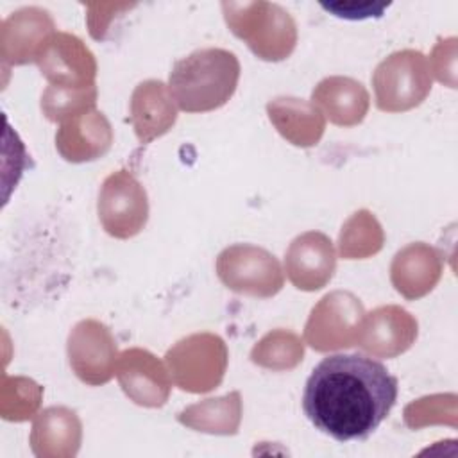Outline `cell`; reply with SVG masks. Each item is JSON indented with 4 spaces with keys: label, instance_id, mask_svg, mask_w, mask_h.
<instances>
[{
    "label": "cell",
    "instance_id": "6da1fadb",
    "mask_svg": "<svg viewBox=\"0 0 458 458\" xmlns=\"http://www.w3.org/2000/svg\"><path fill=\"white\" fill-rule=\"evenodd\" d=\"M397 401V377L374 358L333 354L310 374L302 410L310 422L338 442L365 440Z\"/></svg>",
    "mask_w": 458,
    "mask_h": 458
},
{
    "label": "cell",
    "instance_id": "7a4b0ae2",
    "mask_svg": "<svg viewBox=\"0 0 458 458\" xmlns=\"http://www.w3.org/2000/svg\"><path fill=\"white\" fill-rule=\"evenodd\" d=\"M238 81V57L225 48L209 47L175 61L168 75V91L181 111L208 113L229 102Z\"/></svg>",
    "mask_w": 458,
    "mask_h": 458
},
{
    "label": "cell",
    "instance_id": "3957f363",
    "mask_svg": "<svg viewBox=\"0 0 458 458\" xmlns=\"http://www.w3.org/2000/svg\"><path fill=\"white\" fill-rule=\"evenodd\" d=\"M231 32L263 61H283L297 45V25L288 11L270 2H222Z\"/></svg>",
    "mask_w": 458,
    "mask_h": 458
},
{
    "label": "cell",
    "instance_id": "277c9868",
    "mask_svg": "<svg viewBox=\"0 0 458 458\" xmlns=\"http://www.w3.org/2000/svg\"><path fill=\"white\" fill-rule=\"evenodd\" d=\"M377 109L403 113L420 106L431 91V68L419 50H399L385 57L372 73Z\"/></svg>",
    "mask_w": 458,
    "mask_h": 458
},
{
    "label": "cell",
    "instance_id": "5b68a950",
    "mask_svg": "<svg viewBox=\"0 0 458 458\" xmlns=\"http://www.w3.org/2000/svg\"><path fill=\"white\" fill-rule=\"evenodd\" d=\"M165 361L181 390L204 394L222 383L227 369V347L218 335L197 333L170 347Z\"/></svg>",
    "mask_w": 458,
    "mask_h": 458
},
{
    "label": "cell",
    "instance_id": "8992f818",
    "mask_svg": "<svg viewBox=\"0 0 458 458\" xmlns=\"http://www.w3.org/2000/svg\"><path fill=\"white\" fill-rule=\"evenodd\" d=\"M216 276L225 288L259 299L274 297L284 284L276 256L250 243L225 247L216 258Z\"/></svg>",
    "mask_w": 458,
    "mask_h": 458
},
{
    "label": "cell",
    "instance_id": "52a82bcc",
    "mask_svg": "<svg viewBox=\"0 0 458 458\" xmlns=\"http://www.w3.org/2000/svg\"><path fill=\"white\" fill-rule=\"evenodd\" d=\"M97 211L109 236L118 240L132 238L148 220L147 191L129 170L113 172L100 186Z\"/></svg>",
    "mask_w": 458,
    "mask_h": 458
},
{
    "label": "cell",
    "instance_id": "ba28073f",
    "mask_svg": "<svg viewBox=\"0 0 458 458\" xmlns=\"http://www.w3.org/2000/svg\"><path fill=\"white\" fill-rule=\"evenodd\" d=\"M365 311L351 292H331L311 310L304 338L318 352L356 345Z\"/></svg>",
    "mask_w": 458,
    "mask_h": 458
},
{
    "label": "cell",
    "instance_id": "9c48e42d",
    "mask_svg": "<svg viewBox=\"0 0 458 458\" xmlns=\"http://www.w3.org/2000/svg\"><path fill=\"white\" fill-rule=\"evenodd\" d=\"M68 361L73 374L86 385L107 383L116 370V340L109 327L95 318H84L68 335Z\"/></svg>",
    "mask_w": 458,
    "mask_h": 458
},
{
    "label": "cell",
    "instance_id": "30bf717a",
    "mask_svg": "<svg viewBox=\"0 0 458 458\" xmlns=\"http://www.w3.org/2000/svg\"><path fill=\"white\" fill-rule=\"evenodd\" d=\"M36 63L50 86L89 88L95 84V57L82 39L73 34L54 32L41 48Z\"/></svg>",
    "mask_w": 458,
    "mask_h": 458
},
{
    "label": "cell",
    "instance_id": "8fae6325",
    "mask_svg": "<svg viewBox=\"0 0 458 458\" xmlns=\"http://www.w3.org/2000/svg\"><path fill=\"white\" fill-rule=\"evenodd\" d=\"M417 340V320L401 306H379L363 317L356 345L376 358H395Z\"/></svg>",
    "mask_w": 458,
    "mask_h": 458
},
{
    "label": "cell",
    "instance_id": "7c38bea8",
    "mask_svg": "<svg viewBox=\"0 0 458 458\" xmlns=\"http://www.w3.org/2000/svg\"><path fill=\"white\" fill-rule=\"evenodd\" d=\"M125 395L147 408H159L166 403L172 379L165 365L145 349H127L118 356L114 370Z\"/></svg>",
    "mask_w": 458,
    "mask_h": 458
},
{
    "label": "cell",
    "instance_id": "4fadbf2b",
    "mask_svg": "<svg viewBox=\"0 0 458 458\" xmlns=\"http://www.w3.org/2000/svg\"><path fill=\"white\" fill-rule=\"evenodd\" d=\"M335 267L333 242L318 231L299 234L284 252V272L297 290H320L331 281Z\"/></svg>",
    "mask_w": 458,
    "mask_h": 458
},
{
    "label": "cell",
    "instance_id": "5bb4252c",
    "mask_svg": "<svg viewBox=\"0 0 458 458\" xmlns=\"http://www.w3.org/2000/svg\"><path fill=\"white\" fill-rule=\"evenodd\" d=\"M55 25L48 11L41 7H23L2 23L0 52L4 64L36 63Z\"/></svg>",
    "mask_w": 458,
    "mask_h": 458
},
{
    "label": "cell",
    "instance_id": "9a60e30c",
    "mask_svg": "<svg viewBox=\"0 0 458 458\" xmlns=\"http://www.w3.org/2000/svg\"><path fill=\"white\" fill-rule=\"evenodd\" d=\"M113 145V129L102 111L91 109L59 123L55 148L70 163L102 157Z\"/></svg>",
    "mask_w": 458,
    "mask_h": 458
},
{
    "label": "cell",
    "instance_id": "2e32d148",
    "mask_svg": "<svg viewBox=\"0 0 458 458\" xmlns=\"http://www.w3.org/2000/svg\"><path fill=\"white\" fill-rule=\"evenodd\" d=\"M442 276V256L424 242L401 249L390 265V281L404 299H420L429 293Z\"/></svg>",
    "mask_w": 458,
    "mask_h": 458
},
{
    "label": "cell",
    "instance_id": "e0dca14e",
    "mask_svg": "<svg viewBox=\"0 0 458 458\" xmlns=\"http://www.w3.org/2000/svg\"><path fill=\"white\" fill-rule=\"evenodd\" d=\"M177 120V107L165 82L148 79L140 82L131 97V123L140 145L166 134Z\"/></svg>",
    "mask_w": 458,
    "mask_h": 458
},
{
    "label": "cell",
    "instance_id": "ac0fdd59",
    "mask_svg": "<svg viewBox=\"0 0 458 458\" xmlns=\"http://www.w3.org/2000/svg\"><path fill=\"white\" fill-rule=\"evenodd\" d=\"M311 104H315L331 123L352 127L363 122L370 106V97L360 81L333 75L315 86Z\"/></svg>",
    "mask_w": 458,
    "mask_h": 458
},
{
    "label": "cell",
    "instance_id": "d6986e66",
    "mask_svg": "<svg viewBox=\"0 0 458 458\" xmlns=\"http://www.w3.org/2000/svg\"><path fill=\"white\" fill-rule=\"evenodd\" d=\"M267 113L279 134L297 147L315 145L326 129V118L320 109L302 98H274L267 104Z\"/></svg>",
    "mask_w": 458,
    "mask_h": 458
},
{
    "label": "cell",
    "instance_id": "ffe728a7",
    "mask_svg": "<svg viewBox=\"0 0 458 458\" xmlns=\"http://www.w3.org/2000/svg\"><path fill=\"white\" fill-rule=\"evenodd\" d=\"M30 444L38 456H75L81 444V420L64 406H50L36 417Z\"/></svg>",
    "mask_w": 458,
    "mask_h": 458
},
{
    "label": "cell",
    "instance_id": "44dd1931",
    "mask_svg": "<svg viewBox=\"0 0 458 458\" xmlns=\"http://www.w3.org/2000/svg\"><path fill=\"white\" fill-rule=\"evenodd\" d=\"M240 417H242L240 392H231L216 399H206L202 403L184 408L177 415L181 424L193 428L197 431L216 433V435H234L240 426Z\"/></svg>",
    "mask_w": 458,
    "mask_h": 458
},
{
    "label": "cell",
    "instance_id": "7402d4cb",
    "mask_svg": "<svg viewBox=\"0 0 458 458\" xmlns=\"http://www.w3.org/2000/svg\"><path fill=\"white\" fill-rule=\"evenodd\" d=\"M340 254L345 259H363L383 247V231L372 213L356 211L342 227L338 238Z\"/></svg>",
    "mask_w": 458,
    "mask_h": 458
},
{
    "label": "cell",
    "instance_id": "603a6c76",
    "mask_svg": "<svg viewBox=\"0 0 458 458\" xmlns=\"http://www.w3.org/2000/svg\"><path fill=\"white\" fill-rule=\"evenodd\" d=\"M302 340L284 329L270 331L250 351L252 363L270 370H290L302 361Z\"/></svg>",
    "mask_w": 458,
    "mask_h": 458
},
{
    "label": "cell",
    "instance_id": "cb8c5ba5",
    "mask_svg": "<svg viewBox=\"0 0 458 458\" xmlns=\"http://www.w3.org/2000/svg\"><path fill=\"white\" fill-rule=\"evenodd\" d=\"M97 97V84L89 88L48 86L41 95V111L47 120L63 123L68 118L95 109Z\"/></svg>",
    "mask_w": 458,
    "mask_h": 458
},
{
    "label": "cell",
    "instance_id": "d4e9b609",
    "mask_svg": "<svg viewBox=\"0 0 458 458\" xmlns=\"http://www.w3.org/2000/svg\"><path fill=\"white\" fill-rule=\"evenodd\" d=\"M322 9L331 13L336 18L344 20H367L381 18L390 2H370V0H338L329 4H320Z\"/></svg>",
    "mask_w": 458,
    "mask_h": 458
},
{
    "label": "cell",
    "instance_id": "484cf974",
    "mask_svg": "<svg viewBox=\"0 0 458 458\" xmlns=\"http://www.w3.org/2000/svg\"><path fill=\"white\" fill-rule=\"evenodd\" d=\"M454 59H456V38L440 39L429 57V63L435 66V75L440 82L454 88Z\"/></svg>",
    "mask_w": 458,
    "mask_h": 458
}]
</instances>
